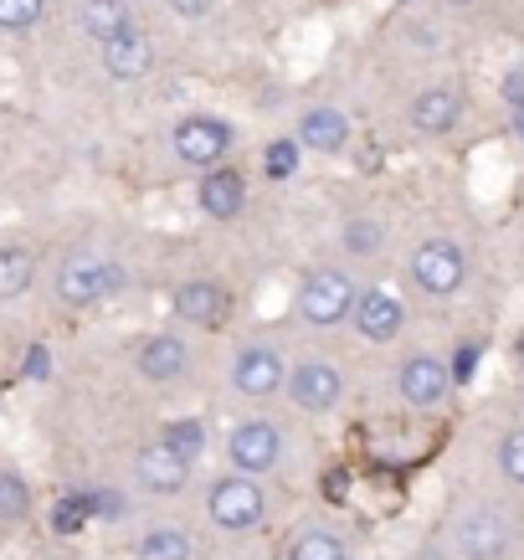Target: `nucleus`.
I'll return each instance as SVG.
<instances>
[{"instance_id":"f257e3e1","label":"nucleus","mask_w":524,"mask_h":560,"mask_svg":"<svg viewBox=\"0 0 524 560\" xmlns=\"http://www.w3.org/2000/svg\"><path fill=\"white\" fill-rule=\"evenodd\" d=\"M438 535L453 560H520L524 556V520L514 514V504H509L504 493H489V489L457 493L453 504L442 510Z\"/></svg>"},{"instance_id":"f03ea898","label":"nucleus","mask_w":524,"mask_h":560,"mask_svg":"<svg viewBox=\"0 0 524 560\" xmlns=\"http://www.w3.org/2000/svg\"><path fill=\"white\" fill-rule=\"evenodd\" d=\"M299 427L278 417V411H242L237 422L221 432V463L232 474L263 478V483H278V478H293L299 468Z\"/></svg>"},{"instance_id":"7ed1b4c3","label":"nucleus","mask_w":524,"mask_h":560,"mask_svg":"<svg viewBox=\"0 0 524 560\" xmlns=\"http://www.w3.org/2000/svg\"><path fill=\"white\" fill-rule=\"evenodd\" d=\"M288 371H293V355L288 345L268 340V335H247L226 350V365H221V386L232 401L253 411H268L272 401H283L288 390Z\"/></svg>"},{"instance_id":"20e7f679","label":"nucleus","mask_w":524,"mask_h":560,"mask_svg":"<svg viewBox=\"0 0 524 560\" xmlns=\"http://www.w3.org/2000/svg\"><path fill=\"white\" fill-rule=\"evenodd\" d=\"M360 304V283L350 278L345 262H314L299 272V289H293V324L308 335H339L350 329Z\"/></svg>"},{"instance_id":"39448f33","label":"nucleus","mask_w":524,"mask_h":560,"mask_svg":"<svg viewBox=\"0 0 524 560\" xmlns=\"http://www.w3.org/2000/svg\"><path fill=\"white\" fill-rule=\"evenodd\" d=\"M201 514L206 525L217 529V535H257V529H268L272 520V489L263 478H247V474H232V468H221V474L206 478L201 489Z\"/></svg>"},{"instance_id":"423d86ee","label":"nucleus","mask_w":524,"mask_h":560,"mask_svg":"<svg viewBox=\"0 0 524 560\" xmlns=\"http://www.w3.org/2000/svg\"><path fill=\"white\" fill-rule=\"evenodd\" d=\"M401 272L417 299H427V304H453L457 293L468 289V278H474V257H468V247L457 237L432 232V237H417L406 247Z\"/></svg>"},{"instance_id":"0eeeda50","label":"nucleus","mask_w":524,"mask_h":560,"mask_svg":"<svg viewBox=\"0 0 524 560\" xmlns=\"http://www.w3.org/2000/svg\"><path fill=\"white\" fill-rule=\"evenodd\" d=\"M124 289H129V268L114 253H98V247H72V253H62L57 272H51V293L72 314H88V308L108 304Z\"/></svg>"},{"instance_id":"6e6552de","label":"nucleus","mask_w":524,"mask_h":560,"mask_svg":"<svg viewBox=\"0 0 524 560\" xmlns=\"http://www.w3.org/2000/svg\"><path fill=\"white\" fill-rule=\"evenodd\" d=\"M391 396L401 411H417V417H432V411L453 407L457 381L447 355H438L432 345H401L396 360H391Z\"/></svg>"},{"instance_id":"1a4fd4ad","label":"nucleus","mask_w":524,"mask_h":560,"mask_svg":"<svg viewBox=\"0 0 524 560\" xmlns=\"http://www.w3.org/2000/svg\"><path fill=\"white\" fill-rule=\"evenodd\" d=\"M283 401L293 417H308V422L339 417L345 401H350V375H345V365L329 355H293Z\"/></svg>"},{"instance_id":"9d476101","label":"nucleus","mask_w":524,"mask_h":560,"mask_svg":"<svg viewBox=\"0 0 524 560\" xmlns=\"http://www.w3.org/2000/svg\"><path fill=\"white\" fill-rule=\"evenodd\" d=\"M135 375L144 386H160V390H175L186 386L190 375H196V345L181 324H165V329H150V335H139L135 350Z\"/></svg>"},{"instance_id":"9b49d317","label":"nucleus","mask_w":524,"mask_h":560,"mask_svg":"<svg viewBox=\"0 0 524 560\" xmlns=\"http://www.w3.org/2000/svg\"><path fill=\"white\" fill-rule=\"evenodd\" d=\"M232 308H237V293L226 289L221 278H211V272H196L186 283H175V293H170V314H175V324L186 335H217V329H226Z\"/></svg>"},{"instance_id":"f8f14e48","label":"nucleus","mask_w":524,"mask_h":560,"mask_svg":"<svg viewBox=\"0 0 524 560\" xmlns=\"http://www.w3.org/2000/svg\"><path fill=\"white\" fill-rule=\"evenodd\" d=\"M170 150H175L181 165L206 175L217 165H226V154L237 150V124L221 119V114H190V119H181L170 129Z\"/></svg>"},{"instance_id":"ddd939ff","label":"nucleus","mask_w":524,"mask_h":560,"mask_svg":"<svg viewBox=\"0 0 524 560\" xmlns=\"http://www.w3.org/2000/svg\"><path fill=\"white\" fill-rule=\"evenodd\" d=\"M129 478H135L139 493H150V499H181V493L190 489V478H196V468H190L175 447H170L165 438H150L135 447V458H129Z\"/></svg>"},{"instance_id":"4468645a","label":"nucleus","mask_w":524,"mask_h":560,"mask_svg":"<svg viewBox=\"0 0 524 560\" xmlns=\"http://www.w3.org/2000/svg\"><path fill=\"white\" fill-rule=\"evenodd\" d=\"M406 324H411V308H406L401 293L391 289H360V304H356V319H350V335L360 345H375V350H386L406 335Z\"/></svg>"},{"instance_id":"2eb2a0df","label":"nucleus","mask_w":524,"mask_h":560,"mask_svg":"<svg viewBox=\"0 0 524 560\" xmlns=\"http://www.w3.org/2000/svg\"><path fill=\"white\" fill-rule=\"evenodd\" d=\"M463 114H468V93L457 83H427L417 98L406 103V124L427 139L453 135L457 124H463Z\"/></svg>"},{"instance_id":"dca6fc26","label":"nucleus","mask_w":524,"mask_h":560,"mask_svg":"<svg viewBox=\"0 0 524 560\" xmlns=\"http://www.w3.org/2000/svg\"><path fill=\"white\" fill-rule=\"evenodd\" d=\"M278 560H356V540H350V529L339 520L319 514V520H304V525L288 529Z\"/></svg>"},{"instance_id":"f3484780","label":"nucleus","mask_w":524,"mask_h":560,"mask_svg":"<svg viewBox=\"0 0 524 560\" xmlns=\"http://www.w3.org/2000/svg\"><path fill=\"white\" fill-rule=\"evenodd\" d=\"M247 196H253V186H247L242 165H217V171H206L196 180V211L206 221H217V226L237 221L247 211Z\"/></svg>"},{"instance_id":"a211bd4d","label":"nucleus","mask_w":524,"mask_h":560,"mask_svg":"<svg viewBox=\"0 0 524 560\" xmlns=\"http://www.w3.org/2000/svg\"><path fill=\"white\" fill-rule=\"evenodd\" d=\"M391 247V221L375 206H350L339 217V257L345 262H381Z\"/></svg>"},{"instance_id":"6ab92c4d","label":"nucleus","mask_w":524,"mask_h":560,"mask_svg":"<svg viewBox=\"0 0 524 560\" xmlns=\"http://www.w3.org/2000/svg\"><path fill=\"white\" fill-rule=\"evenodd\" d=\"M293 139H299L308 154L339 160V154L350 150V119H345V108H335V103H314V108H304V114H299Z\"/></svg>"},{"instance_id":"aec40b11","label":"nucleus","mask_w":524,"mask_h":560,"mask_svg":"<svg viewBox=\"0 0 524 560\" xmlns=\"http://www.w3.org/2000/svg\"><path fill=\"white\" fill-rule=\"evenodd\" d=\"M98 62L103 72L114 78V83H139V78H150L154 72V42L150 32H124L119 42H108V47H98Z\"/></svg>"},{"instance_id":"412c9836","label":"nucleus","mask_w":524,"mask_h":560,"mask_svg":"<svg viewBox=\"0 0 524 560\" xmlns=\"http://www.w3.org/2000/svg\"><path fill=\"white\" fill-rule=\"evenodd\" d=\"M129 556L135 560H196L201 556V545H196V535H190L186 525H175V520H154V525H144L135 535Z\"/></svg>"},{"instance_id":"4be33fe9","label":"nucleus","mask_w":524,"mask_h":560,"mask_svg":"<svg viewBox=\"0 0 524 560\" xmlns=\"http://www.w3.org/2000/svg\"><path fill=\"white\" fill-rule=\"evenodd\" d=\"M72 21H78L83 36H93L98 47H108V42H119L124 32H135V5H129V0H78V5H72Z\"/></svg>"},{"instance_id":"5701e85b","label":"nucleus","mask_w":524,"mask_h":560,"mask_svg":"<svg viewBox=\"0 0 524 560\" xmlns=\"http://www.w3.org/2000/svg\"><path fill=\"white\" fill-rule=\"evenodd\" d=\"M36 272H42V257L32 242H0V304L26 299L36 289Z\"/></svg>"},{"instance_id":"b1692460","label":"nucleus","mask_w":524,"mask_h":560,"mask_svg":"<svg viewBox=\"0 0 524 560\" xmlns=\"http://www.w3.org/2000/svg\"><path fill=\"white\" fill-rule=\"evenodd\" d=\"M489 468H493V478H499V489L524 499V417L499 427V438H493V447H489Z\"/></svg>"},{"instance_id":"393cba45","label":"nucleus","mask_w":524,"mask_h":560,"mask_svg":"<svg viewBox=\"0 0 524 560\" xmlns=\"http://www.w3.org/2000/svg\"><path fill=\"white\" fill-rule=\"evenodd\" d=\"M36 520V489L32 478L11 468V463H0V529H21Z\"/></svg>"},{"instance_id":"a878e982","label":"nucleus","mask_w":524,"mask_h":560,"mask_svg":"<svg viewBox=\"0 0 524 560\" xmlns=\"http://www.w3.org/2000/svg\"><path fill=\"white\" fill-rule=\"evenodd\" d=\"M160 438H165L190 468H196V463L211 453V442H217L211 438V417H196V411H190V417H170V422L160 427Z\"/></svg>"},{"instance_id":"bb28decb","label":"nucleus","mask_w":524,"mask_h":560,"mask_svg":"<svg viewBox=\"0 0 524 560\" xmlns=\"http://www.w3.org/2000/svg\"><path fill=\"white\" fill-rule=\"evenodd\" d=\"M47 21V0H0V32L26 36Z\"/></svg>"},{"instance_id":"cd10ccee","label":"nucleus","mask_w":524,"mask_h":560,"mask_svg":"<svg viewBox=\"0 0 524 560\" xmlns=\"http://www.w3.org/2000/svg\"><path fill=\"white\" fill-rule=\"evenodd\" d=\"M299 154H304V144L293 135L272 139L268 150H263V175H268V180H293V175H299Z\"/></svg>"},{"instance_id":"c85d7f7f","label":"nucleus","mask_w":524,"mask_h":560,"mask_svg":"<svg viewBox=\"0 0 524 560\" xmlns=\"http://www.w3.org/2000/svg\"><path fill=\"white\" fill-rule=\"evenodd\" d=\"M88 520H93V510H88V493H62V499L51 504V529H57V535H78Z\"/></svg>"},{"instance_id":"c756f323","label":"nucleus","mask_w":524,"mask_h":560,"mask_svg":"<svg viewBox=\"0 0 524 560\" xmlns=\"http://www.w3.org/2000/svg\"><path fill=\"white\" fill-rule=\"evenodd\" d=\"M88 510H93V520H129V493L88 489Z\"/></svg>"},{"instance_id":"7c9ffc66","label":"nucleus","mask_w":524,"mask_h":560,"mask_svg":"<svg viewBox=\"0 0 524 560\" xmlns=\"http://www.w3.org/2000/svg\"><path fill=\"white\" fill-rule=\"evenodd\" d=\"M447 365H453L457 390H463V386H474V371H478V340L453 345V350H447Z\"/></svg>"},{"instance_id":"2f4dec72","label":"nucleus","mask_w":524,"mask_h":560,"mask_svg":"<svg viewBox=\"0 0 524 560\" xmlns=\"http://www.w3.org/2000/svg\"><path fill=\"white\" fill-rule=\"evenodd\" d=\"M47 375H51L47 345H32V350H26V360H21V381H47Z\"/></svg>"},{"instance_id":"473e14b6","label":"nucleus","mask_w":524,"mask_h":560,"mask_svg":"<svg viewBox=\"0 0 524 560\" xmlns=\"http://www.w3.org/2000/svg\"><path fill=\"white\" fill-rule=\"evenodd\" d=\"M170 11H175V16H186V21H201L206 11H211V0H170Z\"/></svg>"},{"instance_id":"72a5a7b5","label":"nucleus","mask_w":524,"mask_h":560,"mask_svg":"<svg viewBox=\"0 0 524 560\" xmlns=\"http://www.w3.org/2000/svg\"><path fill=\"white\" fill-rule=\"evenodd\" d=\"M504 98H509V108H524V72H509L504 78Z\"/></svg>"},{"instance_id":"f704fd0d","label":"nucleus","mask_w":524,"mask_h":560,"mask_svg":"<svg viewBox=\"0 0 524 560\" xmlns=\"http://www.w3.org/2000/svg\"><path fill=\"white\" fill-rule=\"evenodd\" d=\"M509 135L520 139V150H524V108H509Z\"/></svg>"},{"instance_id":"c9c22d12","label":"nucleus","mask_w":524,"mask_h":560,"mask_svg":"<svg viewBox=\"0 0 524 560\" xmlns=\"http://www.w3.org/2000/svg\"><path fill=\"white\" fill-rule=\"evenodd\" d=\"M514 375H520V386H524V329L514 335Z\"/></svg>"},{"instance_id":"e433bc0d","label":"nucleus","mask_w":524,"mask_h":560,"mask_svg":"<svg viewBox=\"0 0 524 560\" xmlns=\"http://www.w3.org/2000/svg\"><path fill=\"white\" fill-rule=\"evenodd\" d=\"M447 5H474V0H447Z\"/></svg>"}]
</instances>
